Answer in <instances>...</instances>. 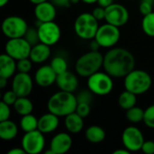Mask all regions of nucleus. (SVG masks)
Instances as JSON below:
<instances>
[{
    "label": "nucleus",
    "instance_id": "f257e3e1",
    "mask_svg": "<svg viewBox=\"0 0 154 154\" xmlns=\"http://www.w3.org/2000/svg\"><path fill=\"white\" fill-rule=\"evenodd\" d=\"M135 67V59L131 51L124 48H111L104 55L103 68L111 77L125 78Z\"/></svg>",
    "mask_w": 154,
    "mask_h": 154
},
{
    "label": "nucleus",
    "instance_id": "f03ea898",
    "mask_svg": "<svg viewBox=\"0 0 154 154\" xmlns=\"http://www.w3.org/2000/svg\"><path fill=\"white\" fill-rule=\"evenodd\" d=\"M78 106L77 97L71 93L60 90L53 94L48 100L47 108L51 113L61 117L76 111Z\"/></svg>",
    "mask_w": 154,
    "mask_h": 154
},
{
    "label": "nucleus",
    "instance_id": "7ed1b4c3",
    "mask_svg": "<svg viewBox=\"0 0 154 154\" xmlns=\"http://www.w3.org/2000/svg\"><path fill=\"white\" fill-rule=\"evenodd\" d=\"M104 56L99 51H90L81 55L75 63V69L78 75L82 78H88L99 71L103 67Z\"/></svg>",
    "mask_w": 154,
    "mask_h": 154
},
{
    "label": "nucleus",
    "instance_id": "20e7f679",
    "mask_svg": "<svg viewBox=\"0 0 154 154\" xmlns=\"http://www.w3.org/2000/svg\"><path fill=\"white\" fill-rule=\"evenodd\" d=\"M125 88L135 95L146 93L152 87V79L151 75L143 69H133L125 77Z\"/></svg>",
    "mask_w": 154,
    "mask_h": 154
},
{
    "label": "nucleus",
    "instance_id": "39448f33",
    "mask_svg": "<svg viewBox=\"0 0 154 154\" xmlns=\"http://www.w3.org/2000/svg\"><path fill=\"white\" fill-rule=\"evenodd\" d=\"M99 28L98 20L92 13H82L75 20L74 31L76 34L83 40L94 39Z\"/></svg>",
    "mask_w": 154,
    "mask_h": 154
},
{
    "label": "nucleus",
    "instance_id": "423d86ee",
    "mask_svg": "<svg viewBox=\"0 0 154 154\" xmlns=\"http://www.w3.org/2000/svg\"><path fill=\"white\" fill-rule=\"evenodd\" d=\"M113 88V77L106 71H97L88 78V88L97 96H106L111 93Z\"/></svg>",
    "mask_w": 154,
    "mask_h": 154
},
{
    "label": "nucleus",
    "instance_id": "0eeeda50",
    "mask_svg": "<svg viewBox=\"0 0 154 154\" xmlns=\"http://www.w3.org/2000/svg\"><path fill=\"white\" fill-rule=\"evenodd\" d=\"M28 28L26 21L18 15L7 16L2 23V32L8 39L23 37Z\"/></svg>",
    "mask_w": 154,
    "mask_h": 154
},
{
    "label": "nucleus",
    "instance_id": "6e6552de",
    "mask_svg": "<svg viewBox=\"0 0 154 154\" xmlns=\"http://www.w3.org/2000/svg\"><path fill=\"white\" fill-rule=\"evenodd\" d=\"M119 27L108 23L99 26L94 39L97 41L102 48H113L120 39Z\"/></svg>",
    "mask_w": 154,
    "mask_h": 154
},
{
    "label": "nucleus",
    "instance_id": "1a4fd4ad",
    "mask_svg": "<svg viewBox=\"0 0 154 154\" xmlns=\"http://www.w3.org/2000/svg\"><path fill=\"white\" fill-rule=\"evenodd\" d=\"M21 144L26 153H41L45 147L44 134L38 129L32 132H27L23 136Z\"/></svg>",
    "mask_w": 154,
    "mask_h": 154
},
{
    "label": "nucleus",
    "instance_id": "9d476101",
    "mask_svg": "<svg viewBox=\"0 0 154 154\" xmlns=\"http://www.w3.org/2000/svg\"><path fill=\"white\" fill-rule=\"evenodd\" d=\"M31 50L32 45L23 37L9 39L5 46V53L14 58L15 60L29 58Z\"/></svg>",
    "mask_w": 154,
    "mask_h": 154
},
{
    "label": "nucleus",
    "instance_id": "9b49d317",
    "mask_svg": "<svg viewBox=\"0 0 154 154\" xmlns=\"http://www.w3.org/2000/svg\"><path fill=\"white\" fill-rule=\"evenodd\" d=\"M122 143L131 152L142 150L144 143V136L142 131L135 126L126 127L122 134Z\"/></svg>",
    "mask_w": 154,
    "mask_h": 154
},
{
    "label": "nucleus",
    "instance_id": "f8f14e48",
    "mask_svg": "<svg viewBox=\"0 0 154 154\" xmlns=\"http://www.w3.org/2000/svg\"><path fill=\"white\" fill-rule=\"evenodd\" d=\"M37 29L40 42L45 43L49 46H52L56 44L60 39V28L54 21L42 23L37 27Z\"/></svg>",
    "mask_w": 154,
    "mask_h": 154
},
{
    "label": "nucleus",
    "instance_id": "ddd939ff",
    "mask_svg": "<svg viewBox=\"0 0 154 154\" xmlns=\"http://www.w3.org/2000/svg\"><path fill=\"white\" fill-rule=\"evenodd\" d=\"M106 22L117 27L124 26L129 20V12L127 8L117 3H114L106 8Z\"/></svg>",
    "mask_w": 154,
    "mask_h": 154
},
{
    "label": "nucleus",
    "instance_id": "4468645a",
    "mask_svg": "<svg viewBox=\"0 0 154 154\" xmlns=\"http://www.w3.org/2000/svg\"><path fill=\"white\" fill-rule=\"evenodd\" d=\"M33 81L29 73L18 72L13 77L11 89L15 92L18 97H28L32 90Z\"/></svg>",
    "mask_w": 154,
    "mask_h": 154
},
{
    "label": "nucleus",
    "instance_id": "2eb2a0df",
    "mask_svg": "<svg viewBox=\"0 0 154 154\" xmlns=\"http://www.w3.org/2000/svg\"><path fill=\"white\" fill-rule=\"evenodd\" d=\"M72 146V138L68 133H59L55 134L50 143V149L53 154H62L69 152Z\"/></svg>",
    "mask_w": 154,
    "mask_h": 154
},
{
    "label": "nucleus",
    "instance_id": "dca6fc26",
    "mask_svg": "<svg viewBox=\"0 0 154 154\" xmlns=\"http://www.w3.org/2000/svg\"><path fill=\"white\" fill-rule=\"evenodd\" d=\"M58 74L53 70L51 65L41 66L34 74L36 84L42 88H47L56 83Z\"/></svg>",
    "mask_w": 154,
    "mask_h": 154
},
{
    "label": "nucleus",
    "instance_id": "f3484780",
    "mask_svg": "<svg viewBox=\"0 0 154 154\" xmlns=\"http://www.w3.org/2000/svg\"><path fill=\"white\" fill-rule=\"evenodd\" d=\"M57 14L56 5L51 1H45L38 4L34 7V16L41 23L54 21Z\"/></svg>",
    "mask_w": 154,
    "mask_h": 154
},
{
    "label": "nucleus",
    "instance_id": "a211bd4d",
    "mask_svg": "<svg viewBox=\"0 0 154 154\" xmlns=\"http://www.w3.org/2000/svg\"><path fill=\"white\" fill-rule=\"evenodd\" d=\"M56 85L58 86L60 90L73 93L78 89L79 79L74 73L66 70L60 74H58L56 79Z\"/></svg>",
    "mask_w": 154,
    "mask_h": 154
},
{
    "label": "nucleus",
    "instance_id": "6ab92c4d",
    "mask_svg": "<svg viewBox=\"0 0 154 154\" xmlns=\"http://www.w3.org/2000/svg\"><path fill=\"white\" fill-rule=\"evenodd\" d=\"M60 116L53 113H47L38 118V130L42 134H47L54 132L60 125Z\"/></svg>",
    "mask_w": 154,
    "mask_h": 154
},
{
    "label": "nucleus",
    "instance_id": "aec40b11",
    "mask_svg": "<svg viewBox=\"0 0 154 154\" xmlns=\"http://www.w3.org/2000/svg\"><path fill=\"white\" fill-rule=\"evenodd\" d=\"M51 56V46L39 42L33 46H32L31 53L29 58L33 63L41 64L45 62Z\"/></svg>",
    "mask_w": 154,
    "mask_h": 154
},
{
    "label": "nucleus",
    "instance_id": "412c9836",
    "mask_svg": "<svg viewBox=\"0 0 154 154\" xmlns=\"http://www.w3.org/2000/svg\"><path fill=\"white\" fill-rule=\"evenodd\" d=\"M17 70V62L14 58L6 53L0 56V77L10 79L14 76Z\"/></svg>",
    "mask_w": 154,
    "mask_h": 154
},
{
    "label": "nucleus",
    "instance_id": "4be33fe9",
    "mask_svg": "<svg viewBox=\"0 0 154 154\" xmlns=\"http://www.w3.org/2000/svg\"><path fill=\"white\" fill-rule=\"evenodd\" d=\"M65 127L67 131L72 134H79L82 131L84 127V121L83 117L80 116L77 112H73L65 116Z\"/></svg>",
    "mask_w": 154,
    "mask_h": 154
},
{
    "label": "nucleus",
    "instance_id": "5701e85b",
    "mask_svg": "<svg viewBox=\"0 0 154 154\" xmlns=\"http://www.w3.org/2000/svg\"><path fill=\"white\" fill-rule=\"evenodd\" d=\"M18 134V127L11 120L0 121V138L4 141H11Z\"/></svg>",
    "mask_w": 154,
    "mask_h": 154
},
{
    "label": "nucleus",
    "instance_id": "b1692460",
    "mask_svg": "<svg viewBox=\"0 0 154 154\" xmlns=\"http://www.w3.org/2000/svg\"><path fill=\"white\" fill-rule=\"evenodd\" d=\"M86 139L91 143H99L106 139V132L99 125H90L85 132Z\"/></svg>",
    "mask_w": 154,
    "mask_h": 154
},
{
    "label": "nucleus",
    "instance_id": "393cba45",
    "mask_svg": "<svg viewBox=\"0 0 154 154\" xmlns=\"http://www.w3.org/2000/svg\"><path fill=\"white\" fill-rule=\"evenodd\" d=\"M14 108L18 115L23 116L32 113L33 104L27 97H18L14 104Z\"/></svg>",
    "mask_w": 154,
    "mask_h": 154
},
{
    "label": "nucleus",
    "instance_id": "a878e982",
    "mask_svg": "<svg viewBox=\"0 0 154 154\" xmlns=\"http://www.w3.org/2000/svg\"><path fill=\"white\" fill-rule=\"evenodd\" d=\"M137 102V95L134 94L131 91L125 90L119 95L118 97V105L122 109L128 110L134 106Z\"/></svg>",
    "mask_w": 154,
    "mask_h": 154
},
{
    "label": "nucleus",
    "instance_id": "bb28decb",
    "mask_svg": "<svg viewBox=\"0 0 154 154\" xmlns=\"http://www.w3.org/2000/svg\"><path fill=\"white\" fill-rule=\"evenodd\" d=\"M20 127L24 132H32L38 129V118H36L32 114L23 116L20 120Z\"/></svg>",
    "mask_w": 154,
    "mask_h": 154
},
{
    "label": "nucleus",
    "instance_id": "cd10ccee",
    "mask_svg": "<svg viewBox=\"0 0 154 154\" xmlns=\"http://www.w3.org/2000/svg\"><path fill=\"white\" fill-rule=\"evenodd\" d=\"M125 116L127 118V120L133 124H137L140 123L142 121H143V117H144V110L139 106H133L132 108L126 110V114Z\"/></svg>",
    "mask_w": 154,
    "mask_h": 154
},
{
    "label": "nucleus",
    "instance_id": "c85d7f7f",
    "mask_svg": "<svg viewBox=\"0 0 154 154\" xmlns=\"http://www.w3.org/2000/svg\"><path fill=\"white\" fill-rule=\"evenodd\" d=\"M142 29L143 32L150 36L154 37V12L143 15V18L142 20Z\"/></svg>",
    "mask_w": 154,
    "mask_h": 154
},
{
    "label": "nucleus",
    "instance_id": "c756f323",
    "mask_svg": "<svg viewBox=\"0 0 154 154\" xmlns=\"http://www.w3.org/2000/svg\"><path fill=\"white\" fill-rule=\"evenodd\" d=\"M51 68L57 74H60L66 70H68V62L65 58L61 56H56L51 60Z\"/></svg>",
    "mask_w": 154,
    "mask_h": 154
},
{
    "label": "nucleus",
    "instance_id": "7c9ffc66",
    "mask_svg": "<svg viewBox=\"0 0 154 154\" xmlns=\"http://www.w3.org/2000/svg\"><path fill=\"white\" fill-rule=\"evenodd\" d=\"M23 38L32 45H35L37 43L40 42V39H39V33H38V29L37 28H33V27H29L28 30L26 31Z\"/></svg>",
    "mask_w": 154,
    "mask_h": 154
},
{
    "label": "nucleus",
    "instance_id": "2f4dec72",
    "mask_svg": "<svg viewBox=\"0 0 154 154\" xmlns=\"http://www.w3.org/2000/svg\"><path fill=\"white\" fill-rule=\"evenodd\" d=\"M143 122L147 127L154 129V105L148 106L144 110V117Z\"/></svg>",
    "mask_w": 154,
    "mask_h": 154
},
{
    "label": "nucleus",
    "instance_id": "473e14b6",
    "mask_svg": "<svg viewBox=\"0 0 154 154\" xmlns=\"http://www.w3.org/2000/svg\"><path fill=\"white\" fill-rule=\"evenodd\" d=\"M94 93L90 90V89H84L79 92V94L76 96L77 97V100L78 103H88V104H91L93 101V97H94Z\"/></svg>",
    "mask_w": 154,
    "mask_h": 154
},
{
    "label": "nucleus",
    "instance_id": "72a5a7b5",
    "mask_svg": "<svg viewBox=\"0 0 154 154\" xmlns=\"http://www.w3.org/2000/svg\"><path fill=\"white\" fill-rule=\"evenodd\" d=\"M32 61L30 58H24L17 60V71L23 73H29L32 67Z\"/></svg>",
    "mask_w": 154,
    "mask_h": 154
},
{
    "label": "nucleus",
    "instance_id": "f704fd0d",
    "mask_svg": "<svg viewBox=\"0 0 154 154\" xmlns=\"http://www.w3.org/2000/svg\"><path fill=\"white\" fill-rule=\"evenodd\" d=\"M153 9V0H142L139 5L140 13L143 15H146L152 12Z\"/></svg>",
    "mask_w": 154,
    "mask_h": 154
},
{
    "label": "nucleus",
    "instance_id": "c9c22d12",
    "mask_svg": "<svg viewBox=\"0 0 154 154\" xmlns=\"http://www.w3.org/2000/svg\"><path fill=\"white\" fill-rule=\"evenodd\" d=\"M18 98V96L15 94V92L14 90H7L3 94L2 97V101L5 102V104L9 105V106H14V104L15 103L16 99Z\"/></svg>",
    "mask_w": 154,
    "mask_h": 154
},
{
    "label": "nucleus",
    "instance_id": "e433bc0d",
    "mask_svg": "<svg viewBox=\"0 0 154 154\" xmlns=\"http://www.w3.org/2000/svg\"><path fill=\"white\" fill-rule=\"evenodd\" d=\"M75 112H77L83 118L88 116L90 112H91L90 104H88V103H78V106H77V108H76Z\"/></svg>",
    "mask_w": 154,
    "mask_h": 154
},
{
    "label": "nucleus",
    "instance_id": "4c0bfd02",
    "mask_svg": "<svg viewBox=\"0 0 154 154\" xmlns=\"http://www.w3.org/2000/svg\"><path fill=\"white\" fill-rule=\"evenodd\" d=\"M10 116H11L10 106L5 104V102L1 101V103H0V121L8 120Z\"/></svg>",
    "mask_w": 154,
    "mask_h": 154
},
{
    "label": "nucleus",
    "instance_id": "58836bf2",
    "mask_svg": "<svg viewBox=\"0 0 154 154\" xmlns=\"http://www.w3.org/2000/svg\"><path fill=\"white\" fill-rule=\"evenodd\" d=\"M92 14L95 16V18L98 21L105 20L106 18V8L102 7L100 5L95 7L92 11Z\"/></svg>",
    "mask_w": 154,
    "mask_h": 154
},
{
    "label": "nucleus",
    "instance_id": "ea45409f",
    "mask_svg": "<svg viewBox=\"0 0 154 154\" xmlns=\"http://www.w3.org/2000/svg\"><path fill=\"white\" fill-rule=\"evenodd\" d=\"M144 153L154 154V142L153 141H144L142 150Z\"/></svg>",
    "mask_w": 154,
    "mask_h": 154
},
{
    "label": "nucleus",
    "instance_id": "a19ab883",
    "mask_svg": "<svg viewBox=\"0 0 154 154\" xmlns=\"http://www.w3.org/2000/svg\"><path fill=\"white\" fill-rule=\"evenodd\" d=\"M51 2L58 7L68 8L71 5L70 0H51Z\"/></svg>",
    "mask_w": 154,
    "mask_h": 154
},
{
    "label": "nucleus",
    "instance_id": "79ce46f5",
    "mask_svg": "<svg viewBox=\"0 0 154 154\" xmlns=\"http://www.w3.org/2000/svg\"><path fill=\"white\" fill-rule=\"evenodd\" d=\"M98 5L102 6V7H108L109 5H111L112 4H114V0H98L97 1Z\"/></svg>",
    "mask_w": 154,
    "mask_h": 154
},
{
    "label": "nucleus",
    "instance_id": "37998d69",
    "mask_svg": "<svg viewBox=\"0 0 154 154\" xmlns=\"http://www.w3.org/2000/svg\"><path fill=\"white\" fill-rule=\"evenodd\" d=\"M25 151L23 149V147L22 148H20V147H16V148H13V149H11L7 154H25Z\"/></svg>",
    "mask_w": 154,
    "mask_h": 154
},
{
    "label": "nucleus",
    "instance_id": "c03bdc74",
    "mask_svg": "<svg viewBox=\"0 0 154 154\" xmlns=\"http://www.w3.org/2000/svg\"><path fill=\"white\" fill-rule=\"evenodd\" d=\"M100 47V44L97 42L96 39H94V41H92L90 43V51H98Z\"/></svg>",
    "mask_w": 154,
    "mask_h": 154
},
{
    "label": "nucleus",
    "instance_id": "a18cd8bd",
    "mask_svg": "<svg viewBox=\"0 0 154 154\" xmlns=\"http://www.w3.org/2000/svg\"><path fill=\"white\" fill-rule=\"evenodd\" d=\"M131 152L130 151H128L126 148H124V149H118V150H116L113 153L114 154H129Z\"/></svg>",
    "mask_w": 154,
    "mask_h": 154
},
{
    "label": "nucleus",
    "instance_id": "49530a36",
    "mask_svg": "<svg viewBox=\"0 0 154 154\" xmlns=\"http://www.w3.org/2000/svg\"><path fill=\"white\" fill-rule=\"evenodd\" d=\"M6 85H7V79L0 77V88H5L6 87Z\"/></svg>",
    "mask_w": 154,
    "mask_h": 154
},
{
    "label": "nucleus",
    "instance_id": "de8ad7c7",
    "mask_svg": "<svg viewBox=\"0 0 154 154\" xmlns=\"http://www.w3.org/2000/svg\"><path fill=\"white\" fill-rule=\"evenodd\" d=\"M32 4H33L34 5H38V4H41V3H43L45 1H49V0H29Z\"/></svg>",
    "mask_w": 154,
    "mask_h": 154
},
{
    "label": "nucleus",
    "instance_id": "09e8293b",
    "mask_svg": "<svg viewBox=\"0 0 154 154\" xmlns=\"http://www.w3.org/2000/svg\"><path fill=\"white\" fill-rule=\"evenodd\" d=\"M83 3L87 4V5H92V4H95V3H97L98 0H81Z\"/></svg>",
    "mask_w": 154,
    "mask_h": 154
},
{
    "label": "nucleus",
    "instance_id": "8fccbe9b",
    "mask_svg": "<svg viewBox=\"0 0 154 154\" xmlns=\"http://www.w3.org/2000/svg\"><path fill=\"white\" fill-rule=\"evenodd\" d=\"M9 2V0H0V6L1 7H4L5 5H7Z\"/></svg>",
    "mask_w": 154,
    "mask_h": 154
},
{
    "label": "nucleus",
    "instance_id": "3c124183",
    "mask_svg": "<svg viewBox=\"0 0 154 154\" xmlns=\"http://www.w3.org/2000/svg\"><path fill=\"white\" fill-rule=\"evenodd\" d=\"M79 1H81V0H70V2H71V5H76V4H78Z\"/></svg>",
    "mask_w": 154,
    "mask_h": 154
}]
</instances>
